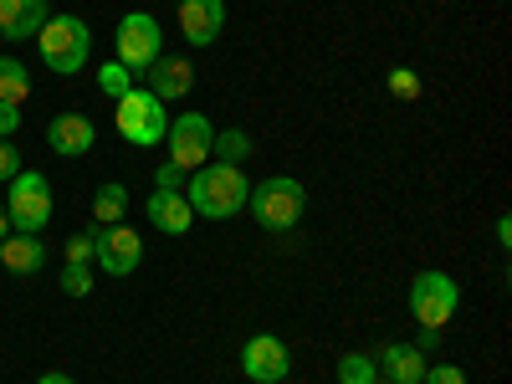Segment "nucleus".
I'll return each instance as SVG.
<instances>
[{"label":"nucleus","mask_w":512,"mask_h":384,"mask_svg":"<svg viewBox=\"0 0 512 384\" xmlns=\"http://www.w3.org/2000/svg\"><path fill=\"white\" fill-rule=\"evenodd\" d=\"M113 123H118L123 144H134V149H154V144H164L169 113H164V103H159L149 88H128V93L113 103Z\"/></svg>","instance_id":"obj_4"},{"label":"nucleus","mask_w":512,"mask_h":384,"mask_svg":"<svg viewBox=\"0 0 512 384\" xmlns=\"http://www.w3.org/2000/svg\"><path fill=\"white\" fill-rule=\"evenodd\" d=\"M123 210H128V190H123V185H103V190L93 195V216H98V226H118V221H123Z\"/></svg>","instance_id":"obj_20"},{"label":"nucleus","mask_w":512,"mask_h":384,"mask_svg":"<svg viewBox=\"0 0 512 384\" xmlns=\"http://www.w3.org/2000/svg\"><path fill=\"white\" fill-rule=\"evenodd\" d=\"M164 57V31H159V21L149 16V11H128L123 21H118V31H113V62H123L128 72H149L154 62Z\"/></svg>","instance_id":"obj_6"},{"label":"nucleus","mask_w":512,"mask_h":384,"mask_svg":"<svg viewBox=\"0 0 512 384\" xmlns=\"http://www.w3.org/2000/svg\"><path fill=\"white\" fill-rule=\"evenodd\" d=\"M154 190H185V169L164 159V164L154 169Z\"/></svg>","instance_id":"obj_27"},{"label":"nucleus","mask_w":512,"mask_h":384,"mask_svg":"<svg viewBox=\"0 0 512 384\" xmlns=\"http://www.w3.org/2000/svg\"><path fill=\"white\" fill-rule=\"evenodd\" d=\"M210 144H216V128H210L205 113H180V118H169V128H164L169 164H180L185 175L200 169V164H210Z\"/></svg>","instance_id":"obj_9"},{"label":"nucleus","mask_w":512,"mask_h":384,"mask_svg":"<svg viewBox=\"0 0 512 384\" xmlns=\"http://www.w3.org/2000/svg\"><path fill=\"white\" fill-rule=\"evenodd\" d=\"M338 384H379L374 354H344L338 359Z\"/></svg>","instance_id":"obj_21"},{"label":"nucleus","mask_w":512,"mask_h":384,"mask_svg":"<svg viewBox=\"0 0 512 384\" xmlns=\"http://www.w3.org/2000/svg\"><path fill=\"white\" fill-rule=\"evenodd\" d=\"M31 98V67L16 57H0V103H26Z\"/></svg>","instance_id":"obj_17"},{"label":"nucleus","mask_w":512,"mask_h":384,"mask_svg":"<svg viewBox=\"0 0 512 384\" xmlns=\"http://www.w3.org/2000/svg\"><path fill=\"white\" fill-rule=\"evenodd\" d=\"M436 344H441V328H425V333H420V344H415V349H420V354H431Z\"/></svg>","instance_id":"obj_31"},{"label":"nucleus","mask_w":512,"mask_h":384,"mask_svg":"<svg viewBox=\"0 0 512 384\" xmlns=\"http://www.w3.org/2000/svg\"><path fill=\"white\" fill-rule=\"evenodd\" d=\"M16 11H21V0H0V36L11 31V21H16Z\"/></svg>","instance_id":"obj_30"},{"label":"nucleus","mask_w":512,"mask_h":384,"mask_svg":"<svg viewBox=\"0 0 512 384\" xmlns=\"http://www.w3.org/2000/svg\"><path fill=\"white\" fill-rule=\"evenodd\" d=\"M180 31L190 47H210L226 31V0H180Z\"/></svg>","instance_id":"obj_12"},{"label":"nucleus","mask_w":512,"mask_h":384,"mask_svg":"<svg viewBox=\"0 0 512 384\" xmlns=\"http://www.w3.org/2000/svg\"><path fill=\"white\" fill-rule=\"evenodd\" d=\"M16 128H21V108L16 103H0V139H11Z\"/></svg>","instance_id":"obj_29"},{"label":"nucleus","mask_w":512,"mask_h":384,"mask_svg":"<svg viewBox=\"0 0 512 384\" xmlns=\"http://www.w3.org/2000/svg\"><path fill=\"white\" fill-rule=\"evenodd\" d=\"M47 144L62 159H82V154H93V144H98V123L88 113H57L47 123Z\"/></svg>","instance_id":"obj_11"},{"label":"nucleus","mask_w":512,"mask_h":384,"mask_svg":"<svg viewBox=\"0 0 512 384\" xmlns=\"http://www.w3.org/2000/svg\"><path fill=\"white\" fill-rule=\"evenodd\" d=\"M36 52H41V62H47V72L72 77L93 57V31H88L82 16H52L47 26L36 31Z\"/></svg>","instance_id":"obj_2"},{"label":"nucleus","mask_w":512,"mask_h":384,"mask_svg":"<svg viewBox=\"0 0 512 384\" xmlns=\"http://www.w3.org/2000/svg\"><path fill=\"white\" fill-rule=\"evenodd\" d=\"M144 262V236L134 226H93V267L103 277H134Z\"/></svg>","instance_id":"obj_8"},{"label":"nucleus","mask_w":512,"mask_h":384,"mask_svg":"<svg viewBox=\"0 0 512 384\" xmlns=\"http://www.w3.org/2000/svg\"><path fill=\"white\" fill-rule=\"evenodd\" d=\"M144 210H149L154 231H164V236H185V231L195 226V210H190L185 190H154Z\"/></svg>","instance_id":"obj_13"},{"label":"nucleus","mask_w":512,"mask_h":384,"mask_svg":"<svg viewBox=\"0 0 512 384\" xmlns=\"http://www.w3.org/2000/svg\"><path fill=\"white\" fill-rule=\"evenodd\" d=\"M374 364H379V379H390V384H420V379H425V364H431V359H425L415 344H390Z\"/></svg>","instance_id":"obj_16"},{"label":"nucleus","mask_w":512,"mask_h":384,"mask_svg":"<svg viewBox=\"0 0 512 384\" xmlns=\"http://www.w3.org/2000/svg\"><path fill=\"white\" fill-rule=\"evenodd\" d=\"M47 21H52V6H47V0H21V11H16V21H11L6 41H31Z\"/></svg>","instance_id":"obj_18"},{"label":"nucleus","mask_w":512,"mask_h":384,"mask_svg":"<svg viewBox=\"0 0 512 384\" xmlns=\"http://www.w3.org/2000/svg\"><path fill=\"white\" fill-rule=\"evenodd\" d=\"M67 262H72V267H88V262H93V231L67 236Z\"/></svg>","instance_id":"obj_24"},{"label":"nucleus","mask_w":512,"mask_h":384,"mask_svg":"<svg viewBox=\"0 0 512 384\" xmlns=\"http://www.w3.org/2000/svg\"><path fill=\"white\" fill-rule=\"evenodd\" d=\"M246 210L256 216L262 231H292L297 221H303V210H308V190H303V180H292V175H272L262 185H251Z\"/></svg>","instance_id":"obj_3"},{"label":"nucleus","mask_w":512,"mask_h":384,"mask_svg":"<svg viewBox=\"0 0 512 384\" xmlns=\"http://www.w3.org/2000/svg\"><path fill=\"white\" fill-rule=\"evenodd\" d=\"M190 88H195V67H190L185 57H159V62L149 67V93H154L159 103H180Z\"/></svg>","instance_id":"obj_14"},{"label":"nucleus","mask_w":512,"mask_h":384,"mask_svg":"<svg viewBox=\"0 0 512 384\" xmlns=\"http://www.w3.org/2000/svg\"><path fill=\"white\" fill-rule=\"evenodd\" d=\"M36 384H77V379H72V374H62V369H47Z\"/></svg>","instance_id":"obj_32"},{"label":"nucleus","mask_w":512,"mask_h":384,"mask_svg":"<svg viewBox=\"0 0 512 384\" xmlns=\"http://www.w3.org/2000/svg\"><path fill=\"white\" fill-rule=\"evenodd\" d=\"M420 384H466V369H456V364H425Z\"/></svg>","instance_id":"obj_26"},{"label":"nucleus","mask_w":512,"mask_h":384,"mask_svg":"<svg viewBox=\"0 0 512 384\" xmlns=\"http://www.w3.org/2000/svg\"><path fill=\"white\" fill-rule=\"evenodd\" d=\"M11 236V216H6V205H0V241Z\"/></svg>","instance_id":"obj_34"},{"label":"nucleus","mask_w":512,"mask_h":384,"mask_svg":"<svg viewBox=\"0 0 512 384\" xmlns=\"http://www.w3.org/2000/svg\"><path fill=\"white\" fill-rule=\"evenodd\" d=\"M210 159L216 164H246L251 159V134L246 128H221L216 144H210Z\"/></svg>","instance_id":"obj_19"},{"label":"nucleus","mask_w":512,"mask_h":384,"mask_svg":"<svg viewBox=\"0 0 512 384\" xmlns=\"http://www.w3.org/2000/svg\"><path fill=\"white\" fill-rule=\"evenodd\" d=\"M241 374L251 384H282L292 374V354L277 333H256L246 338V349H241Z\"/></svg>","instance_id":"obj_10"},{"label":"nucleus","mask_w":512,"mask_h":384,"mask_svg":"<svg viewBox=\"0 0 512 384\" xmlns=\"http://www.w3.org/2000/svg\"><path fill=\"white\" fill-rule=\"evenodd\" d=\"M62 292H67V297H88V292H93V267H72V262H67Z\"/></svg>","instance_id":"obj_23"},{"label":"nucleus","mask_w":512,"mask_h":384,"mask_svg":"<svg viewBox=\"0 0 512 384\" xmlns=\"http://www.w3.org/2000/svg\"><path fill=\"white\" fill-rule=\"evenodd\" d=\"M246 195H251V180L241 175V164L210 159V164L190 169V180H185V200L205 221H226V216H236V210H246Z\"/></svg>","instance_id":"obj_1"},{"label":"nucleus","mask_w":512,"mask_h":384,"mask_svg":"<svg viewBox=\"0 0 512 384\" xmlns=\"http://www.w3.org/2000/svg\"><path fill=\"white\" fill-rule=\"evenodd\" d=\"M128 88H134V72H128V67H123V62H113V57H108V62H103V67H98V93H103V98H113V103H118V98H123V93H128Z\"/></svg>","instance_id":"obj_22"},{"label":"nucleus","mask_w":512,"mask_h":384,"mask_svg":"<svg viewBox=\"0 0 512 384\" xmlns=\"http://www.w3.org/2000/svg\"><path fill=\"white\" fill-rule=\"evenodd\" d=\"M0 267L16 272V277H36L41 267H47V246H41V236L11 231L6 241H0Z\"/></svg>","instance_id":"obj_15"},{"label":"nucleus","mask_w":512,"mask_h":384,"mask_svg":"<svg viewBox=\"0 0 512 384\" xmlns=\"http://www.w3.org/2000/svg\"><path fill=\"white\" fill-rule=\"evenodd\" d=\"M497 246H512V221H507V216L497 221Z\"/></svg>","instance_id":"obj_33"},{"label":"nucleus","mask_w":512,"mask_h":384,"mask_svg":"<svg viewBox=\"0 0 512 384\" xmlns=\"http://www.w3.org/2000/svg\"><path fill=\"white\" fill-rule=\"evenodd\" d=\"M11 216V231L21 236H41L52 221V180L41 175V169H21V175L11 180V195L0 200Z\"/></svg>","instance_id":"obj_5"},{"label":"nucleus","mask_w":512,"mask_h":384,"mask_svg":"<svg viewBox=\"0 0 512 384\" xmlns=\"http://www.w3.org/2000/svg\"><path fill=\"white\" fill-rule=\"evenodd\" d=\"M21 175V149L11 139H0V180H16Z\"/></svg>","instance_id":"obj_28"},{"label":"nucleus","mask_w":512,"mask_h":384,"mask_svg":"<svg viewBox=\"0 0 512 384\" xmlns=\"http://www.w3.org/2000/svg\"><path fill=\"white\" fill-rule=\"evenodd\" d=\"M461 308V282L451 272H420L410 282V318L420 328H446Z\"/></svg>","instance_id":"obj_7"},{"label":"nucleus","mask_w":512,"mask_h":384,"mask_svg":"<svg viewBox=\"0 0 512 384\" xmlns=\"http://www.w3.org/2000/svg\"><path fill=\"white\" fill-rule=\"evenodd\" d=\"M390 93H395V98H420V72L395 67V72H390Z\"/></svg>","instance_id":"obj_25"}]
</instances>
